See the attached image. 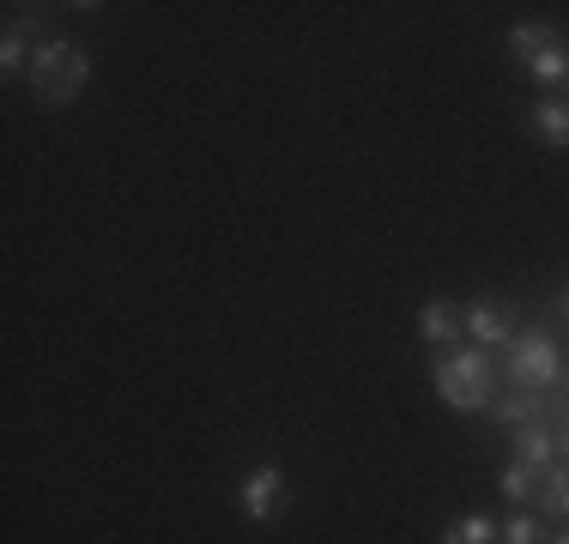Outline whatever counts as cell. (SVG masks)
<instances>
[{"label":"cell","instance_id":"cell-7","mask_svg":"<svg viewBox=\"0 0 569 544\" xmlns=\"http://www.w3.org/2000/svg\"><path fill=\"white\" fill-rule=\"evenodd\" d=\"M418 339L425 345H437V351H449L467 339V326H460V309L449 303V296H430L425 309H418Z\"/></svg>","mask_w":569,"mask_h":544},{"label":"cell","instance_id":"cell-2","mask_svg":"<svg viewBox=\"0 0 569 544\" xmlns=\"http://www.w3.org/2000/svg\"><path fill=\"white\" fill-rule=\"evenodd\" d=\"M91 73H98V61H91L86 43H67V37H43L31 54V98L43 109H67L79 98V91L91 85Z\"/></svg>","mask_w":569,"mask_h":544},{"label":"cell","instance_id":"cell-15","mask_svg":"<svg viewBox=\"0 0 569 544\" xmlns=\"http://www.w3.org/2000/svg\"><path fill=\"white\" fill-rule=\"evenodd\" d=\"M503 544H546V526H539V514H515L503 526Z\"/></svg>","mask_w":569,"mask_h":544},{"label":"cell","instance_id":"cell-8","mask_svg":"<svg viewBox=\"0 0 569 544\" xmlns=\"http://www.w3.org/2000/svg\"><path fill=\"white\" fill-rule=\"evenodd\" d=\"M515 460H521V466H533L539 478H546V472L558 466V430L539 424V417H533V424H521V430H515Z\"/></svg>","mask_w":569,"mask_h":544},{"label":"cell","instance_id":"cell-16","mask_svg":"<svg viewBox=\"0 0 569 544\" xmlns=\"http://www.w3.org/2000/svg\"><path fill=\"white\" fill-rule=\"evenodd\" d=\"M558 321L569 326V284H563V291H558Z\"/></svg>","mask_w":569,"mask_h":544},{"label":"cell","instance_id":"cell-14","mask_svg":"<svg viewBox=\"0 0 569 544\" xmlns=\"http://www.w3.org/2000/svg\"><path fill=\"white\" fill-rule=\"evenodd\" d=\"M503 496L515 502V508H521V502H539V472H533V466H521V460H515V466L503 472Z\"/></svg>","mask_w":569,"mask_h":544},{"label":"cell","instance_id":"cell-1","mask_svg":"<svg viewBox=\"0 0 569 544\" xmlns=\"http://www.w3.org/2000/svg\"><path fill=\"white\" fill-rule=\"evenodd\" d=\"M430 381H437V400L449 405V412H491V400H497L491 351L467 345V339L430 357Z\"/></svg>","mask_w":569,"mask_h":544},{"label":"cell","instance_id":"cell-13","mask_svg":"<svg viewBox=\"0 0 569 544\" xmlns=\"http://www.w3.org/2000/svg\"><path fill=\"white\" fill-rule=\"evenodd\" d=\"M539 508L558 514V521H569V460H563V466H551L546 478H539Z\"/></svg>","mask_w":569,"mask_h":544},{"label":"cell","instance_id":"cell-18","mask_svg":"<svg viewBox=\"0 0 569 544\" xmlns=\"http://www.w3.org/2000/svg\"><path fill=\"white\" fill-rule=\"evenodd\" d=\"M546 544H569V526H563V533H558V538H546Z\"/></svg>","mask_w":569,"mask_h":544},{"label":"cell","instance_id":"cell-4","mask_svg":"<svg viewBox=\"0 0 569 544\" xmlns=\"http://www.w3.org/2000/svg\"><path fill=\"white\" fill-rule=\"evenodd\" d=\"M509 54L539 79V85H569V37L558 24H515Z\"/></svg>","mask_w":569,"mask_h":544},{"label":"cell","instance_id":"cell-6","mask_svg":"<svg viewBox=\"0 0 569 544\" xmlns=\"http://www.w3.org/2000/svg\"><path fill=\"white\" fill-rule=\"evenodd\" d=\"M460 326H467V345H479V351H503L515 339V315L503 296H479L472 309H460Z\"/></svg>","mask_w":569,"mask_h":544},{"label":"cell","instance_id":"cell-5","mask_svg":"<svg viewBox=\"0 0 569 544\" xmlns=\"http://www.w3.org/2000/svg\"><path fill=\"white\" fill-rule=\"evenodd\" d=\"M284 508H291V478H284V466H279V460L254 466L249 478L237 484V514H242V521L267 526V521H279Z\"/></svg>","mask_w":569,"mask_h":544},{"label":"cell","instance_id":"cell-9","mask_svg":"<svg viewBox=\"0 0 569 544\" xmlns=\"http://www.w3.org/2000/svg\"><path fill=\"white\" fill-rule=\"evenodd\" d=\"M527 133H533L539 145H569V103L563 98H539L527 109Z\"/></svg>","mask_w":569,"mask_h":544},{"label":"cell","instance_id":"cell-10","mask_svg":"<svg viewBox=\"0 0 569 544\" xmlns=\"http://www.w3.org/2000/svg\"><path fill=\"white\" fill-rule=\"evenodd\" d=\"M31 54H37L31 24H24V19H7V37H0V73H7V79L31 73Z\"/></svg>","mask_w":569,"mask_h":544},{"label":"cell","instance_id":"cell-3","mask_svg":"<svg viewBox=\"0 0 569 544\" xmlns=\"http://www.w3.org/2000/svg\"><path fill=\"white\" fill-rule=\"evenodd\" d=\"M503 375H509V387L539 393V400H546V393L569 375L563 345H558V326H515V339L503 345Z\"/></svg>","mask_w":569,"mask_h":544},{"label":"cell","instance_id":"cell-17","mask_svg":"<svg viewBox=\"0 0 569 544\" xmlns=\"http://www.w3.org/2000/svg\"><path fill=\"white\" fill-rule=\"evenodd\" d=\"M558 454H569V417L558 424Z\"/></svg>","mask_w":569,"mask_h":544},{"label":"cell","instance_id":"cell-12","mask_svg":"<svg viewBox=\"0 0 569 544\" xmlns=\"http://www.w3.org/2000/svg\"><path fill=\"white\" fill-rule=\"evenodd\" d=\"M437 544H503V526H491L485 514H460L437 533Z\"/></svg>","mask_w":569,"mask_h":544},{"label":"cell","instance_id":"cell-11","mask_svg":"<svg viewBox=\"0 0 569 544\" xmlns=\"http://www.w3.org/2000/svg\"><path fill=\"white\" fill-rule=\"evenodd\" d=\"M539 405H546L539 393L509 387V393H497V400H491V417H497L503 430H521V424H533V417H539Z\"/></svg>","mask_w":569,"mask_h":544}]
</instances>
